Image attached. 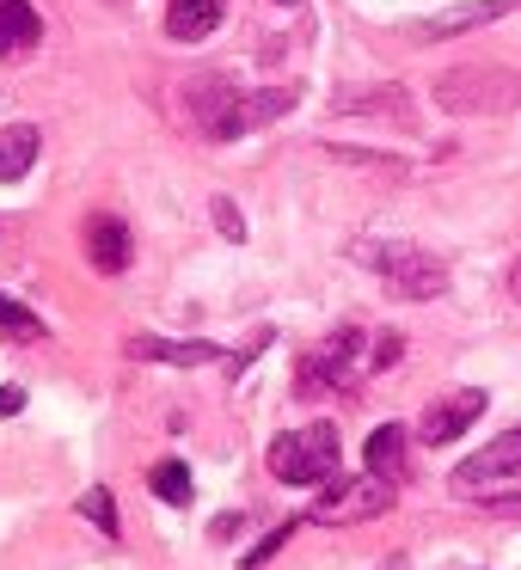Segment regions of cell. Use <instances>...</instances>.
<instances>
[{
	"instance_id": "1",
	"label": "cell",
	"mask_w": 521,
	"mask_h": 570,
	"mask_svg": "<svg viewBox=\"0 0 521 570\" xmlns=\"http://www.w3.org/2000/svg\"><path fill=\"white\" fill-rule=\"evenodd\" d=\"M435 105L448 117H503L521 105V75L497 62H460L435 80Z\"/></svg>"
},
{
	"instance_id": "2",
	"label": "cell",
	"mask_w": 521,
	"mask_h": 570,
	"mask_svg": "<svg viewBox=\"0 0 521 570\" xmlns=\"http://www.w3.org/2000/svg\"><path fill=\"white\" fill-rule=\"evenodd\" d=\"M448 491H454L460 503H515L521 497V423L503 435H491L479 454L460 460Z\"/></svg>"
},
{
	"instance_id": "3",
	"label": "cell",
	"mask_w": 521,
	"mask_h": 570,
	"mask_svg": "<svg viewBox=\"0 0 521 570\" xmlns=\"http://www.w3.org/2000/svg\"><path fill=\"white\" fill-rule=\"evenodd\" d=\"M356 258L368 271H381L386 288L405 301H435L448 288V264L423 246H405V239H368V246H356Z\"/></svg>"
},
{
	"instance_id": "4",
	"label": "cell",
	"mask_w": 521,
	"mask_h": 570,
	"mask_svg": "<svg viewBox=\"0 0 521 570\" xmlns=\"http://www.w3.org/2000/svg\"><path fill=\"white\" fill-rule=\"evenodd\" d=\"M271 472L283 484H332L337 479V430L332 423H307L271 442Z\"/></svg>"
},
{
	"instance_id": "5",
	"label": "cell",
	"mask_w": 521,
	"mask_h": 570,
	"mask_svg": "<svg viewBox=\"0 0 521 570\" xmlns=\"http://www.w3.org/2000/svg\"><path fill=\"white\" fill-rule=\"evenodd\" d=\"M185 105L197 117V129L209 141H239L246 136V92L227 75H190L185 80Z\"/></svg>"
},
{
	"instance_id": "6",
	"label": "cell",
	"mask_w": 521,
	"mask_h": 570,
	"mask_svg": "<svg viewBox=\"0 0 521 570\" xmlns=\"http://www.w3.org/2000/svg\"><path fill=\"white\" fill-rule=\"evenodd\" d=\"M356 374H362V332L344 325V332H332L320 350L301 356L295 386L301 393H344V386H356Z\"/></svg>"
},
{
	"instance_id": "7",
	"label": "cell",
	"mask_w": 521,
	"mask_h": 570,
	"mask_svg": "<svg viewBox=\"0 0 521 570\" xmlns=\"http://www.w3.org/2000/svg\"><path fill=\"white\" fill-rule=\"evenodd\" d=\"M386 503H393V484H381V479L362 472V479H332L307 515L320 521V528H356V521H374Z\"/></svg>"
},
{
	"instance_id": "8",
	"label": "cell",
	"mask_w": 521,
	"mask_h": 570,
	"mask_svg": "<svg viewBox=\"0 0 521 570\" xmlns=\"http://www.w3.org/2000/svg\"><path fill=\"white\" fill-rule=\"evenodd\" d=\"M479 411H484V393H479V386H460V393H442V399H430V405H423L417 435H423L430 448H442V442H454V435H466L472 423H479Z\"/></svg>"
},
{
	"instance_id": "9",
	"label": "cell",
	"mask_w": 521,
	"mask_h": 570,
	"mask_svg": "<svg viewBox=\"0 0 521 570\" xmlns=\"http://www.w3.org/2000/svg\"><path fill=\"white\" fill-rule=\"evenodd\" d=\"M87 258L99 276H124L129 258H136V239H129V227L117 222V215H92L87 222Z\"/></svg>"
},
{
	"instance_id": "10",
	"label": "cell",
	"mask_w": 521,
	"mask_h": 570,
	"mask_svg": "<svg viewBox=\"0 0 521 570\" xmlns=\"http://www.w3.org/2000/svg\"><path fill=\"white\" fill-rule=\"evenodd\" d=\"M129 356L136 362H166V368H203V362H215L222 350L215 344H178V337H148V332H136L129 337Z\"/></svg>"
},
{
	"instance_id": "11",
	"label": "cell",
	"mask_w": 521,
	"mask_h": 570,
	"mask_svg": "<svg viewBox=\"0 0 521 570\" xmlns=\"http://www.w3.org/2000/svg\"><path fill=\"white\" fill-rule=\"evenodd\" d=\"M227 0H166V38L173 43H197L222 26Z\"/></svg>"
},
{
	"instance_id": "12",
	"label": "cell",
	"mask_w": 521,
	"mask_h": 570,
	"mask_svg": "<svg viewBox=\"0 0 521 570\" xmlns=\"http://www.w3.org/2000/svg\"><path fill=\"white\" fill-rule=\"evenodd\" d=\"M515 0H472V7H454V13H435L417 26V43H435V38H454V31H479L491 19H503Z\"/></svg>"
},
{
	"instance_id": "13",
	"label": "cell",
	"mask_w": 521,
	"mask_h": 570,
	"mask_svg": "<svg viewBox=\"0 0 521 570\" xmlns=\"http://www.w3.org/2000/svg\"><path fill=\"white\" fill-rule=\"evenodd\" d=\"M43 38V19L31 0H0V56H31Z\"/></svg>"
},
{
	"instance_id": "14",
	"label": "cell",
	"mask_w": 521,
	"mask_h": 570,
	"mask_svg": "<svg viewBox=\"0 0 521 570\" xmlns=\"http://www.w3.org/2000/svg\"><path fill=\"white\" fill-rule=\"evenodd\" d=\"M362 460H368V479H381V484L405 479V423H381L368 435V448H362Z\"/></svg>"
},
{
	"instance_id": "15",
	"label": "cell",
	"mask_w": 521,
	"mask_h": 570,
	"mask_svg": "<svg viewBox=\"0 0 521 570\" xmlns=\"http://www.w3.org/2000/svg\"><path fill=\"white\" fill-rule=\"evenodd\" d=\"M43 136L38 124H7L0 129V185H19V178L31 173V160H38Z\"/></svg>"
},
{
	"instance_id": "16",
	"label": "cell",
	"mask_w": 521,
	"mask_h": 570,
	"mask_svg": "<svg viewBox=\"0 0 521 570\" xmlns=\"http://www.w3.org/2000/svg\"><path fill=\"white\" fill-rule=\"evenodd\" d=\"M332 111L344 117H399V124H411V99L405 87H374V92H337Z\"/></svg>"
},
{
	"instance_id": "17",
	"label": "cell",
	"mask_w": 521,
	"mask_h": 570,
	"mask_svg": "<svg viewBox=\"0 0 521 570\" xmlns=\"http://www.w3.org/2000/svg\"><path fill=\"white\" fill-rule=\"evenodd\" d=\"M148 484H154V497L173 503V509L190 503V466H185V460H160V466L148 472Z\"/></svg>"
},
{
	"instance_id": "18",
	"label": "cell",
	"mask_w": 521,
	"mask_h": 570,
	"mask_svg": "<svg viewBox=\"0 0 521 570\" xmlns=\"http://www.w3.org/2000/svg\"><path fill=\"white\" fill-rule=\"evenodd\" d=\"M0 332H7V337H19V344H38V337H43V320L26 307V301L0 295Z\"/></svg>"
},
{
	"instance_id": "19",
	"label": "cell",
	"mask_w": 521,
	"mask_h": 570,
	"mask_svg": "<svg viewBox=\"0 0 521 570\" xmlns=\"http://www.w3.org/2000/svg\"><path fill=\"white\" fill-rule=\"evenodd\" d=\"M301 92L295 87H271V92H252L246 99V129H258V124H271V117H283L288 105H295Z\"/></svg>"
},
{
	"instance_id": "20",
	"label": "cell",
	"mask_w": 521,
	"mask_h": 570,
	"mask_svg": "<svg viewBox=\"0 0 521 570\" xmlns=\"http://www.w3.org/2000/svg\"><path fill=\"white\" fill-rule=\"evenodd\" d=\"M80 515H87L99 533H111V540H117V503H111V491H105V484H92V491L80 497Z\"/></svg>"
},
{
	"instance_id": "21",
	"label": "cell",
	"mask_w": 521,
	"mask_h": 570,
	"mask_svg": "<svg viewBox=\"0 0 521 570\" xmlns=\"http://www.w3.org/2000/svg\"><path fill=\"white\" fill-rule=\"evenodd\" d=\"M288 540H295V521H283V528H271V533H264V540L258 546H252V552L246 558H239V570H258V564H271V558L276 552H283V546Z\"/></svg>"
},
{
	"instance_id": "22",
	"label": "cell",
	"mask_w": 521,
	"mask_h": 570,
	"mask_svg": "<svg viewBox=\"0 0 521 570\" xmlns=\"http://www.w3.org/2000/svg\"><path fill=\"white\" fill-rule=\"evenodd\" d=\"M399 350H405V337H399V332H381V337H374L368 368H374V374H381V368H393V362H399Z\"/></svg>"
},
{
	"instance_id": "23",
	"label": "cell",
	"mask_w": 521,
	"mask_h": 570,
	"mask_svg": "<svg viewBox=\"0 0 521 570\" xmlns=\"http://www.w3.org/2000/svg\"><path fill=\"white\" fill-rule=\"evenodd\" d=\"M209 209H215V227H222V234H227V239H246V222H239V209H234V197H215V203H209Z\"/></svg>"
},
{
	"instance_id": "24",
	"label": "cell",
	"mask_w": 521,
	"mask_h": 570,
	"mask_svg": "<svg viewBox=\"0 0 521 570\" xmlns=\"http://www.w3.org/2000/svg\"><path fill=\"white\" fill-rule=\"evenodd\" d=\"M13 411H26V386H0V417H13Z\"/></svg>"
},
{
	"instance_id": "25",
	"label": "cell",
	"mask_w": 521,
	"mask_h": 570,
	"mask_svg": "<svg viewBox=\"0 0 521 570\" xmlns=\"http://www.w3.org/2000/svg\"><path fill=\"white\" fill-rule=\"evenodd\" d=\"M374 570H411V558H405V552H393V558H381Z\"/></svg>"
},
{
	"instance_id": "26",
	"label": "cell",
	"mask_w": 521,
	"mask_h": 570,
	"mask_svg": "<svg viewBox=\"0 0 521 570\" xmlns=\"http://www.w3.org/2000/svg\"><path fill=\"white\" fill-rule=\"evenodd\" d=\"M509 295L521 301V258H515V271H509Z\"/></svg>"
},
{
	"instance_id": "27",
	"label": "cell",
	"mask_w": 521,
	"mask_h": 570,
	"mask_svg": "<svg viewBox=\"0 0 521 570\" xmlns=\"http://www.w3.org/2000/svg\"><path fill=\"white\" fill-rule=\"evenodd\" d=\"M276 7H295V0H276Z\"/></svg>"
}]
</instances>
